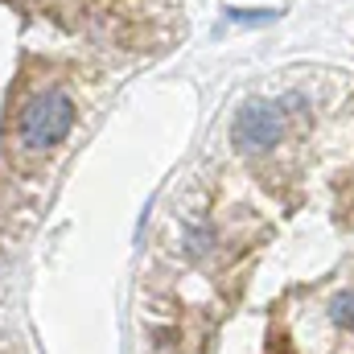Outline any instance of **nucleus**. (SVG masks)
<instances>
[{
  "mask_svg": "<svg viewBox=\"0 0 354 354\" xmlns=\"http://www.w3.org/2000/svg\"><path fill=\"white\" fill-rule=\"evenodd\" d=\"M17 128H21V140L29 149H50L75 128V103L62 91H41V95H33L25 103Z\"/></svg>",
  "mask_w": 354,
  "mask_h": 354,
  "instance_id": "1",
  "label": "nucleus"
},
{
  "mask_svg": "<svg viewBox=\"0 0 354 354\" xmlns=\"http://www.w3.org/2000/svg\"><path fill=\"white\" fill-rule=\"evenodd\" d=\"M280 132H284V115H280L276 103H243L239 115H235V124H231V136H235V145L243 153L272 149L280 140Z\"/></svg>",
  "mask_w": 354,
  "mask_h": 354,
  "instance_id": "2",
  "label": "nucleus"
},
{
  "mask_svg": "<svg viewBox=\"0 0 354 354\" xmlns=\"http://www.w3.org/2000/svg\"><path fill=\"white\" fill-rule=\"evenodd\" d=\"M330 317H334V326H354V292L334 297V305H330Z\"/></svg>",
  "mask_w": 354,
  "mask_h": 354,
  "instance_id": "3",
  "label": "nucleus"
}]
</instances>
